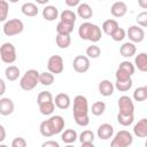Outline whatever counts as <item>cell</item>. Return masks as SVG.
<instances>
[{"instance_id": "cell-1", "label": "cell", "mask_w": 147, "mask_h": 147, "mask_svg": "<svg viewBox=\"0 0 147 147\" xmlns=\"http://www.w3.org/2000/svg\"><path fill=\"white\" fill-rule=\"evenodd\" d=\"M74 119L79 126H87L88 118V102L84 95H77L74 99Z\"/></svg>"}, {"instance_id": "cell-2", "label": "cell", "mask_w": 147, "mask_h": 147, "mask_svg": "<svg viewBox=\"0 0 147 147\" xmlns=\"http://www.w3.org/2000/svg\"><path fill=\"white\" fill-rule=\"evenodd\" d=\"M63 129H64V119L60 115H55V116L49 117L46 121H42L39 126V131H40L41 136H44L46 138L52 137L57 133H61L63 131Z\"/></svg>"}, {"instance_id": "cell-3", "label": "cell", "mask_w": 147, "mask_h": 147, "mask_svg": "<svg viewBox=\"0 0 147 147\" xmlns=\"http://www.w3.org/2000/svg\"><path fill=\"white\" fill-rule=\"evenodd\" d=\"M78 34H79L80 39L90 40L92 42H98L102 37L101 29L96 24H93L90 22H85V23H82L79 25Z\"/></svg>"}, {"instance_id": "cell-4", "label": "cell", "mask_w": 147, "mask_h": 147, "mask_svg": "<svg viewBox=\"0 0 147 147\" xmlns=\"http://www.w3.org/2000/svg\"><path fill=\"white\" fill-rule=\"evenodd\" d=\"M37 103L42 115H51L55 109L53 95L48 91H41L37 96Z\"/></svg>"}, {"instance_id": "cell-5", "label": "cell", "mask_w": 147, "mask_h": 147, "mask_svg": "<svg viewBox=\"0 0 147 147\" xmlns=\"http://www.w3.org/2000/svg\"><path fill=\"white\" fill-rule=\"evenodd\" d=\"M39 76H40V72H38L37 70L34 69H30L28 70L23 77L21 78L20 80V86L22 90L24 91H31L33 90L38 83H39Z\"/></svg>"}, {"instance_id": "cell-6", "label": "cell", "mask_w": 147, "mask_h": 147, "mask_svg": "<svg viewBox=\"0 0 147 147\" xmlns=\"http://www.w3.org/2000/svg\"><path fill=\"white\" fill-rule=\"evenodd\" d=\"M132 142H133L132 134L126 130H122L115 134V137L110 142V147H129Z\"/></svg>"}, {"instance_id": "cell-7", "label": "cell", "mask_w": 147, "mask_h": 147, "mask_svg": "<svg viewBox=\"0 0 147 147\" xmlns=\"http://www.w3.org/2000/svg\"><path fill=\"white\" fill-rule=\"evenodd\" d=\"M3 33L8 37H13V36H16V34H20L23 30H24V24L21 20L18 18H13V20H9L7 21L5 24H3Z\"/></svg>"}, {"instance_id": "cell-8", "label": "cell", "mask_w": 147, "mask_h": 147, "mask_svg": "<svg viewBox=\"0 0 147 147\" xmlns=\"http://www.w3.org/2000/svg\"><path fill=\"white\" fill-rule=\"evenodd\" d=\"M0 57L3 63L11 64L16 61V49L11 42H5L0 47Z\"/></svg>"}, {"instance_id": "cell-9", "label": "cell", "mask_w": 147, "mask_h": 147, "mask_svg": "<svg viewBox=\"0 0 147 147\" xmlns=\"http://www.w3.org/2000/svg\"><path fill=\"white\" fill-rule=\"evenodd\" d=\"M118 113L123 115H133L134 113V105L130 96L122 95L118 99Z\"/></svg>"}, {"instance_id": "cell-10", "label": "cell", "mask_w": 147, "mask_h": 147, "mask_svg": "<svg viewBox=\"0 0 147 147\" xmlns=\"http://www.w3.org/2000/svg\"><path fill=\"white\" fill-rule=\"evenodd\" d=\"M63 68H64V64H63V59L62 56L60 55H52L49 59H48V62H47V69L49 72H52L53 75H57V74H61L63 71Z\"/></svg>"}, {"instance_id": "cell-11", "label": "cell", "mask_w": 147, "mask_h": 147, "mask_svg": "<svg viewBox=\"0 0 147 147\" xmlns=\"http://www.w3.org/2000/svg\"><path fill=\"white\" fill-rule=\"evenodd\" d=\"M90 59L85 55H77L72 61V67L76 72L84 74L90 69Z\"/></svg>"}, {"instance_id": "cell-12", "label": "cell", "mask_w": 147, "mask_h": 147, "mask_svg": "<svg viewBox=\"0 0 147 147\" xmlns=\"http://www.w3.org/2000/svg\"><path fill=\"white\" fill-rule=\"evenodd\" d=\"M126 34L129 37V39L131 40V42H141L145 38V32L142 30V28L138 26V25H131L127 31Z\"/></svg>"}, {"instance_id": "cell-13", "label": "cell", "mask_w": 147, "mask_h": 147, "mask_svg": "<svg viewBox=\"0 0 147 147\" xmlns=\"http://www.w3.org/2000/svg\"><path fill=\"white\" fill-rule=\"evenodd\" d=\"M96 134L100 139L102 140H108L113 137L114 134V127L113 125L108 124V123H103L101 124L99 127H98V131H96Z\"/></svg>"}, {"instance_id": "cell-14", "label": "cell", "mask_w": 147, "mask_h": 147, "mask_svg": "<svg viewBox=\"0 0 147 147\" xmlns=\"http://www.w3.org/2000/svg\"><path fill=\"white\" fill-rule=\"evenodd\" d=\"M127 11V6L123 1H116L111 5L110 13L114 17H123Z\"/></svg>"}, {"instance_id": "cell-15", "label": "cell", "mask_w": 147, "mask_h": 147, "mask_svg": "<svg viewBox=\"0 0 147 147\" xmlns=\"http://www.w3.org/2000/svg\"><path fill=\"white\" fill-rule=\"evenodd\" d=\"M14 111V102L9 98L0 99V114L2 116H8Z\"/></svg>"}, {"instance_id": "cell-16", "label": "cell", "mask_w": 147, "mask_h": 147, "mask_svg": "<svg viewBox=\"0 0 147 147\" xmlns=\"http://www.w3.org/2000/svg\"><path fill=\"white\" fill-rule=\"evenodd\" d=\"M133 133L139 138H147V118L138 121L133 126Z\"/></svg>"}, {"instance_id": "cell-17", "label": "cell", "mask_w": 147, "mask_h": 147, "mask_svg": "<svg viewBox=\"0 0 147 147\" xmlns=\"http://www.w3.org/2000/svg\"><path fill=\"white\" fill-rule=\"evenodd\" d=\"M114 88H115L114 84L108 79H103L99 84V92L103 96H110L114 93Z\"/></svg>"}, {"instance_id": "cell-18", "label": "cell", "mask_w": 147, "mask_h": 147, "mask_svg": "<svg viewBox=\"0 0 147 147\" xmlns=\"http://www.w3.org/2000/svg\"><path fill=\"white\" fill-rule=\"evenodd\" d=\"M70 98H69V95L68 94H65V93H59L56 96H55V99H54V103H55V106L57 107V108H60V109H68L69 107H70Z\"/></svg>"}, {"instance_id": "cell-19", "label": "cell", "mask_w": 147, "mask_h": 147, "mask_svg": "<svg viewBox=\"0 0 147 147\" xmlns=\"http://www.w3.org/2000/svg\"><path fill=\"white\" fill-rule=\"evenodd\" d=\"M77 15L83 20H90L93 16V10L88 3L83 2L77 7Z\"/></svg>"}, {"instance_id": "cell-20", "label": "cell", "mask_w": 147, "mask_h": 147, "mask_svg": "<svg viewBox=\"0 0 147 147\" xmlns=\"http://www.w3.org/2000/svg\"><path fill=\"white\" fill-rule=\"evenodd\" d=\"M136 52H137V47H136V45H134L133 42H131V41L124 42V44L121 46V48H119V53H121V55L124 56V57H131V56H133V55L136 54Z\"/></svg>"}, {"instance_id": "cell-21", "label": "cell", "mask_w": 147, "mask_h": 147, "mask_svg": "<svg viewBox=\"0 0 147 147\" xmlns=\"http://www.w3.org/2000/svg\"><path fill=\"white\" fill-rule=\"evenodd\" d=\"M21 11L29 17H33L38 15V6L33 2H25L21 7Z\"/></svg>"}, {"instance_id": "cell-22", "label": "cell", "mask_w": 147, "mask_h": 147, "mask_svg": "<svg viewBox=\"0 0 147 147\" xmlns=\"http://www.w3.org/2000/svg\"><path fill=\"white\" fill-rule=\"evenodd\" d=\"M59 16V10L55 6H46L44 9H42V17L46 20V21H54L55 18H57Z\"/></svg>"}, {"instance_id": "cell-23", "label": "cell", "mask_w": 147, "mask_h": 147, "mask_svg": "<svg viewBox=\"0 0 147 147\" xmlns=\"http://www.w3.org/2000/svg\"><path fill=\"white\" fill-rule=\"evenodd\" d=\"M134 65L138 68V70L147 72V53H139L134 57Z\"/></svg>"}, {"instance_id": "cell-24", "label": "cell", "mask_w": 147, "mask_h": 147, "mask_svg": "<svg viewBox=\"0 0 147 147\" xmlns=\"http://www.w3.org/2000/svg\"><path fill=\"white\" fill-rule=\"evenodd\" d=\"M118 28H119V26H118L117 21H116V20H111V18L105 21L103 24H102V31H103L106 34L110 36V37H111V34H113Z\"/></svg>"}, {"instance_id": "cell-25", "label": "cell", "mask_w": 147, "mask_h": 147, "mask_svg": "<svg viewBox=\"0 0 147 147\" xmlns=\"http://www.w3.org/2000/svg\"><path fill=\"white\" fill-rule=\"evenodd\" d=\"M20 74H21L20 68L16 67V65H9V67H7L6 70H5V76H6V78H7L8 80H10V82L16 80V79L20 77Z\"/></svg>"}, {"instance_id": "cell-26", "label": "cell", "mask_w": 147, "mask_h": 147, "mask_svg": "<svg viewBox=\"0 0 147 147\" xmlns=\"http://www.w3.org/2000/svg\"><path fill=\"white\" fill-rule=\"evenodd\" d=\"M60 18H61V22H63V23L75 25V22H76V14H75L72 10H70V9H65V10H63V11L61 13Z\"/></svg>"}, {"instance_id": "cell-27", "label": "cell", "mask_w": 147, "mask_h": 147, "mask_svg": "<svg viewBox=\"0 0 147 147\" xmlns=\"http://www.w3.org/2000/svg\"><path fill=\"white\" fill-rule=\"evenodd\" d=\"M61 139H62L63 142L70 145V144H72V142L76 141V139H77V132L74 129L64 130V132H62V134H61Z\"/></svg>"}, {"instance_id": "cell-28", "label": "cell", "mask_w": 147, "mask_h": 147, "mask_svg": "<svg viewBox=\"0 0 147 147\" xmlns=\"http://www.w3.org/2000/svg\"><path fill=\"white\" fill-rule=\"evenodd\" d=\"M56 45L60 47V48H68L71 44V38L69 34H56Z\"/></svg>"}, {"instance_id": "cell-29", "label": "cell", "mask_w": 147, "mask_h": 147, "mask_svg": "<svg viewBox=\"0 0 147 147\" xmlns=\"http://www.w3.org/2000/svg\"><path fill=\"white\" fill-rule=\"evenodd\" d=\"M39 83L44 86H49L54 83V75L49 71H44V72H40V76H39Z\"/></svg>"}, {"instance_id": "cell-30", "label": "cell", "mask_w": 147, "mask_h": 147, "mask_svg": "<svg viewBox=\"0 0 147 147\" xmlns=\"http://www.w3.org/2000/svg\"><path fill=\"white\" fill-rule=\"evenodd\" d=\"M72 30H74V25L63 23L61 21L56 25V32H57V34H69L70 36V33L72 32Z\"/></svg>"}, {"instance_id": "cell-31", "label": "cell", "mask_w": 147, "mask_h": 147, "mask_svg": "<svg viewBox=\"0 0 147 147\" xmlns=\"http://www.w3.org/2000/svg\"><path fill=\"white\" fill-rule=\"evenodd\" d=\"M106 110V103L103 101H96L92 105V108H91V111L93 115L95 116H100L105 113Z\"/></svg>"}, {"instance_id": "cell-32", "label": "cell", "mask_w": 147, "mask_h": 147, "mask_svg": "<svg viewBox=\"0 0 147 147\" xmlns=\"http://www.w3.org/2000/svg\"><path fill=\"white\" fill-rule=\"evenodd\" d=\"M133 99L138 102H141V101H145L147 99V92H146V88L145 86H141V87H137L133 92Z\"/></svg>"}, {"instance_id": "cell-33", "label": "cell", "mask_w": 147, "mask_h": 147, "mask_svg": "<svg viewBox=\"0 0 147 147\" xmlns=\"http://www.w3.org/2000/svg\"><path fill=\"white\" fill-rule=\"evenodd\" d=\"M134 121V116L133 115H123V114H119L117 115V122L123 125V126H129L133 123Z\"/></svg>"}, {"instance_id": "cell-34", "label": "cell", "mask_w": 147, "mask_h": 147, "mask_svg": "<svg viewBox=\"0 0 147 147\" xmlns=\"http://www.w3.org/2000/svg\"><path fill=\"white\" fill-rule=\"evenodd\" d=\"M132 84H133L132 79H129V80H116L115 87L121 92H126L132 87Z\"/></svg>"}, {"instance_id": "cell-35", "label": "cell", "mask_w": 147, "mask_h": 147, "mask_svg": "<svg viewBox=\"0 0 147 147\" xmlns=\"http://www.w3.org/2000/svg\"><path fill=\"white\" fill-rule=\"evenodd\" d=\"M101 54V49L96 45H91L86 48V55L88 59H96Z\"/></svg>"}, {"instance_id": "cell-36", "label": "cell", "mask_w": 147, "mask_h": 147, "mask_svg": "<svg viewBox=\"0 0 147 147\" xmlns=\"http://www.w3.org/2000/svg\"><path fill=\"white\" fill-rule=\"evenodd\" d=\"M79 140L82 144H85V142H93L94 140V133L91 131V130H85L80 133L79 136Z\"/></svg>"}, {"instance_id": "cell-37", "label": "cell", "mask_w": 147, "mask_h": 147, "mask_svg": "<svg viewBox=\"0 0 147 147\" xmlns=\"http://www.w3.org/2000/svg\"><path fill=\"white\" fill-rule=\"evenodd\" d=\"M8 9H9L8 2L5 1V0H1L0 1V21L1 22H5L6 21L7 15H8Z\"/></svg>"}, {"instance_id": "cell-38", "label": "cell", "mask_w": 147, "mask_h": 147, "mask_svg": "<svg viewBox=\"0 0 147 147\" xmlns=\"http://www.w3.org/2000/svg\"><path fill=\"white\" fill-rule=\"evenodd\" d=\"M118 68H119V69H122V70H124V71H126V72H127V74H130L131 76L134 74V70H136L134 64H133V63H131L130 61H123V62H121Z\"/></svg>"}, {"instance_id": "cell-39", "label": "cell", "mask_w": 147, "mask_h": 147, "mask_svg": "<svg viewBox=\"0 0 147 147\" xmlns=\"http://www.w3.org/2000/svg\"><path fill=\"white\" fill-rule=\"evenodd\" d=\"M125 36H126V31H125L124 29H122V28H118V29L111 34V38H113V40H115V41H122V40L125 38Z\"/></svg>"}, {"instance_id": "cell-40", "label": "cell", "mask_w": 147, "mask_h": 147, "mask_svg": "<svg viewBox=\"0 0 147 147\" xmlns=\"http://www.w3.org/2000/svg\"><path fill=\"white\" fill-rule=\"evenodd\" d=\"M136 21H137L138 25L144 26V28H147V11L139 13L137 15V17H136Z\"/></svg>"}, {"instance_id": "cell-41", "label": "cell", "mask_w": 147, "mask_h": 147, "mask_svg": "<svg viewBox=\"0 0 147 147\" xmlns=\"http://www.w3.org/2000/svg\"><path fill=\"white\" fill-rule=\"evenodd\" d=\"M115 76H116V80H129V79H131V75L127 74L126 71L119 69V68L117 69Z\"/></svg>"}, {"instance_id": "cell-42", "label": "cell", "mask_w": 147, "mask_h": 147, "mask_svg": "<svg viewBox=\"0 0 147 147\" xmlns=\"http://www.w3.org/2000/svg\"><path fill=\"white\" fill-rule=\"evenodd\" d=\"M11 147H26V141L22 137H17L11 141Z\"/></svg>"}, {"instance_id": "cell-43", "label": "cell", "mask_w": 147, "mask_h": 147, "mask_svg": "<svg viewBox=\"0 0 147 147\" xmlns=\"http://www.w3.org/2000/svg\"><path fill=\"white\" fill-rule=\"evenodd\" d=\"M41 147H60L59 142L55 141V140H47L45 142H42Z\"/></svg>"}, {"instance_id": "cell-44", "label": "cell", "mask_w": 147, "mask_h": 147, "mask_svg": "<svg viewBox=\"0 0 147 147\" xmlns=\"http://www.w3.org/2000/svg\"><path fill=\"white\" fill-rule=\"evenodd\" d=\"M65 5L69 7H75V6L78 7L80 5V2H79V0H65Z\"/></svg>"}, {"instance_id": "cell-45", "label": "cell", "mask_w": 147, "mask_h": 147, "mask_svg": "<svg viewBox=\"0 0 147 147\" xmlns=\"http://www.w3.org/2000/svg\"><path fill=\"white\" fill-rule=\"evenodd\" d=\"M0 132H1V136H0V141L2 142L5 140V137H6V132H5V127L3 125H0Z\"/></svg>"}, {"instance_id": "cell-46", "label": "cell", "mask_w": 147, "mask_h": 147, "mask_svg": "<svg viewBox=\"0 0 147 147\" xmlns=\"http://www.w3.org/2000/svg\"><path fill=\"white\" fill-rule=\"evenodd\" d=\"M138 5L142 9H147V0H138Z\"/></svg>"}, {"instance_id": "cell-47", "label": "cell", "mask_w": 147, "mask_h": 147, "mask_svg": "<svg viewBox=\"0 0 147 147\" xmlns=\"http://www.w3.org/2000/svg\"><path fill=\"white\" fill-rule=\"evenodd\" d=\"M0 85H1V90H0V95H2L5 93V82L3 79H0Z\"/></svg>"}, {"instance_id": "cell-48", "label": "cell", "mask_w": 147, "mask_h": 147, "mask_svg": "<svg viewBox=\"0 0 147 147\" xmlns=\"http://www.w3.org/2000/svg\"><path fill=\"white\" fill-rule=\"evenodd\" d=\"M82 147H95L93 145V142H85V144H82Z\"/></svg>"}, {"instance_id": "cell-49", "label": "cell", "mask_w": 147, "mask_h": 147, "mask_svg": "<svg viewBox=\"0 0 147 147\" xmlns=\"http://www.w3.org/2000/svg\"><path fill=\"white\" fill-rule=\"evenodd\" d=\"M0 147H8V146H6V145H3V144H1V145H0Z\"/></svg>"}, {"instance_id": "cell-50", "label": "cell", "mask_w": 147, "mask_h": 147, "mask_svg": "<svg viewBox=\"0 0 147 147\" xmlns=\"http://www.w3.org/2000/svg\"><path fill=\"white\" fill-rule=\"evenodd\" d=\"M64 147H75V146H72V145H67V146H64Z\"/></svg>"}, {"instance_id": "cell-51", "label": "cell", "mask_w": 147, "mask_h": 147, "mask_svg": "<svg viewBox=\"0 0 147 147\" xmlns=\"http://www.w3.org/2000/svg\"><path fill=\"white\" fill-rule=\"evenodd\" d=\"M145 147H147V140H146V142H145Z\"/></svg>"}, {"instance_id": "cell-52", "label": "cell", "mask_w": 147, "mask_h": 147, "mask_svg": "<svg viewBox=\"0 0 147 147\" xmlns=\"http://www.w3.org/2000/svg\"><path fill=\"white\" fill-rule=\"evenodd\" d=\"M145 88H146V92H147V85H146V86H145Z\"/></svg>"}]
</instances>
